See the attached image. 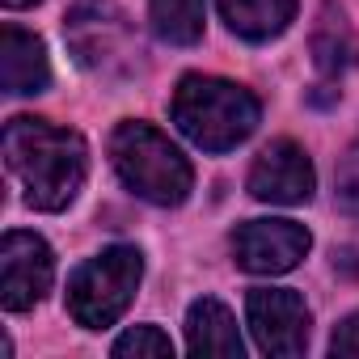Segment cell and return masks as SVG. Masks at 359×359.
<instances>
[{"label": "cell", "instance_id": "5b68a950", "mask_svg": "<svg viewBox=\"0 0 359 359\" xmlns=\"http://www.w3.org/2000/svg\"><path fill=\"white\" fill-rule=\"evenodd\" d=\"M64 39L72 47V55L102 76H127L140 68V39L127 22V13L114 5V0H76Z\"/></svg>", "mask_w": 359, "mask_h": 359}, {"label": "cell", "instance_id": "9a60e30c", "mask_svg": "<svg viewBox=\"0 0 359 359\" xmlns=\"http://www.w3.org/2000/svg\"><path fill=\"white\" fill-rule=\"evenodd\" d=\"M114 355H173V342L169 334H161L156 325H131L118 342H114Z\"/></svg>", "mask_w": 359, "mask_h": 359}, {"label": "cell", "instance_id": "3957f363", "mask_svg": "<svg viewBox=\"0 0 359 359\" xmlns=\"http://www.w3.org/2000/svg\"><path fill=\"white\" fill-rule=\"evenodd\" d=\"M110 161L123 187L156 208H177L191 195V161L177 152V144H169V135L148 123H118L110 135Z\"/></svg>", "mask_w": 359, "mask_h": 359}, {"label": "cell", "instance_id": "5bb4252c", "mask_svg": "<svg viewBox=\"0 0 359 359\" xmlns=\"http://www.w3.org/2000/svg\"><path fill=\"white\" fill-rule=\"evenodd\" d=\"M152 30L177 47L199 43L203 39V0H152Z\"/></svg>", "mask_w": 359, "mask_h": 359}, {"label": "cell", "instance_id": "7a4b0ae2", "mask_svg": "<svg viewBox=\"0 0 359 359\" xmlns=\"http://www.w3.org/2000/svg\"><path fill=\"white\" fill-rule=\"evenodd\" d=\"M173 123L203 152H229L258 127V97L220 76H187L173 93Z\"/></svg>", "mask_w": 359, "mask_h": 359}, {"label": "cell", "instance_id": "2e32d148", "mask_svg": "<svg viewBox=\"0 0 359 359\" xmlns=\"http://www.w3.org/2000/svg\"><path fill=\"white\" fill-rule=\"evenodd\" d=\"M334 199H338V208L346 212V216H355L359 220V144L338 161V177H334Z\"/></svg>", "mask_w": 359, "mask_h": 359}, {"label": "cell", "instance_id": "8992f818", "mask_svg": "<svg viewBox=\"0 0 359 359\" xmlns=\"http://www.w3.org/2000/svg\"><path fill=\"white\" fill-rule=\"evenodd\" d=\"M51 275H55V258L39 233H22V229L5 233V241H0V300L9 313L34 309L47 296Z\"/></svg>", "mask_w": 359, "mask_h": 359}, {"label": "cell", "instance_id": "7c38bea8", "mask_svg": "<svg viewBox=\"0 0 359 359\" xmlns=\"http://www.w3.org/2000/svg\"><path fill=\"white\" fill-rule=\"evenodd\" d=\"M224 26L250 43H266L287 30L296 18V0H216Z\"/></svg>", "mask_w": 359, "mask_h": 359}, {"label": "cell", "instance_id": "4fadbf2b", "mask_svg": "<svg viewBox=\"0 0 359 359\" xmlns=\"http://www.w3.org/2000/svg\"><path fill=\"white\" fill-rule=\"evenodd\" d=\"M355 55H359V47H355V34H351L342 9L334 0H325V9H321V18L313 26V64L325 76H338V72H346L355 64Z\"/></svg>", "mask_w": 359, "mask_h": 359}, {"label": "cell", "instance_id": "30bf717a", "mask_svg": "<svg viewBox=\"0 0 359 359\" xmlns=\"http://www.w3.org/2000/svg\"><path fill=\"white\" fill-rule=\"evenodd\" d=\"M51 81V64H47V47L43 39H34L30 30L22 26H5L0 34V85L13 97H26V93H43Z\"/></svg>", "mask_w": 359, "mask_h": 359}, {"label": "cell", "instance_id": "6da1fadb", "mask_svg": "<svg viewBox=\"0 0 359 359\" xmlns=\"http://www.w3.org/2000/svg\"><path fill=\"white\" fill-rule=\"evenodd\" d=\"M5 161L26 191V203L39 212H64L89 173V148L76 131L55 127L47 118H9L5 127Z\"/></svg>", "mask_w": 359, "mask_h": 359}, {"label": "cell", "instance_id": "277c9868", "mask_svg": "<svg viewBox=\"0 0 359 359\" xmlns=\"http://www.w3.org/2000/svg\"><path fill=\"white\" fill-rule=\"evenodd\" d=\"M144 275V258L135 245H110L97 258L81 262L68 279V313L85 330H106L114 325Z\"/></svg>", "mask_w": 359, "mask_h": 359}, {"label": "cell", "instance_id": "ac0fdd59", "mask_svg": "<svg viewBox=\"0 0 359 359\" xmlns=\"http://www.w3.org/2000/svg\"><path fill=\"white\" fill-rule=\"evenodd\" d=\"M30 5H39V0H5V9H30Z\"/></svg>", "mask_w": 359, "mask_h": 359}, {"label": "cell", "instance_id": "8fae6325", "mask_svg": "<svg viewBox=\"0 0 359 359\" xmlns=\"http://www.w3.org/2000/svg\"><path fill=\"white\" fill-rule=\"evenodd\" d=\"M187 346L195 355H229V359L233 355L241 359V351H245L237 317L220 300H212V296L191 304V313H187Z\"/></svg>", "mask_w": 359, "mask_h": 359}, {"label": "cell", "instance_id": "ba28073f", "mask_svg": "<svg viewBox=\"0 0 359 359\" xmlns=\"http://www.w3.org/2000/svg\"><path fill=\"white\" fill-rule=\"evenodd\" d=\"M309 229L296 220H245L233 233L237 266L254 275H283L309 254Z\"/></svg>", "mask_w": 359, "mask_h": 359}, {"label": "cell", "instance_id": "9c48e42d", "mask_svg": "<svg viewBox=\"0 0 359 359\" xmlns=\"http://www.w3.org/2000/svg\"><path fill=\"white\" fill-rule=\"evenodd\" d=\"M313 161L304 156L300 144L292 140H275L258 152V161L250 165V195L262 203H309L313 199Z\"/></svg>", "mask_w": 359, "mask_h": 359}, {"label": "cell", "instance_id": "e0dca14e", "mask_svg": "<svg viewBox=\"0 0 359 359\" xmlns=\"http://www.w3.org/2000/svg\"><path fill=\"white\" fill-rule=\"evenodd\" d=\"M330 355H351V359H359V313H351V317L334 330Z\"/></svg>", "mask_w": 359, "mask_h": 359}, {"label": "cell", "instance_id": "52a82bcc", "mask_svg": "<svg viewBox=\"0 0 359 359\" xmlns=\"http://www.w3.org/2000/svg\"><path fill=\"white\" fill-rule=\"evenodd\" d=\"M245 317L254 330V342L266 355L292 359L309 346V304L287 287H254L245 300Z\"/></svg>", "mask_w": 359, "mask_h": 359}]
</instances>
